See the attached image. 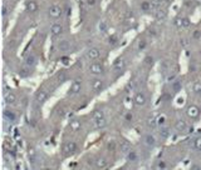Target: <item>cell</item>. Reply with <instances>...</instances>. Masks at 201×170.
Here are the masks:
<instances>
[{
    "label": "cell",
    "mask_w": 201,
    "mask_h": 170,
    "mask_svg": "<svg viewBox=\"0 0 201 170\" xmlns=\"http://www.w3.org/2000/svg\"><path fill=\"white\" fill-rule=\"evenodd\" d=\"M48 14H49V16L53 18V19H58V18L62 16L63 10H62V8L58 6V5H52V6L48 9Z\"/></svg>",
    "instance_id": "1"
},
{
    "label": "cell",
    "mask_w": 201,
    "mask_h": 170,
    "mask_svg": "<svg viewBox=\"0 0 201 170\" xmlns=\"http://www.w3.org/2000/svg\"><path fill=\"white\" fill-rule=\"evenodd\" d=\"M82 89V80L81 79H76L72 83L70 89H69V95H77Z\"/></svg>",
    "instance_id": "2"
},
{
    "label": "cell",
    "mask_w": 201,
    "mask_h": 170,
    "mask_svg": "<svg viewBox=\"0 0 201 170\" xmlns=\"http://www.w3.org/2000/svg\"><path fill=\"white\" fill-rule=\"evenodd\" d=\"M89 71L92 74H94V75H101V74L104 73V68L99 63H92L89 65Z\"/></svg>",
    "instance_id": "3"
},
{
    "label": "cell",
    "mask_w": 201,
    "mask_h": 170,
    "mask_svg": "<svg viewBox=\"0 0 201 170\" xmlns=\"http://www.w3.org/2000/svg\"><path fill=\"white\" fill-rule=\"evenodd\" d=\"M186 114H187L189 118L196 119V118L200 115V109H199L196 105H190V106H187V109H186Z\"/></svg>",
    "instance_id": "4"
},
{
    "label": "cell",
    "mask_w": 201,
    "mask_h": 170,
    "mask_svg": "<svg viewBox=\"0 0 201 170\" xmlns=\"http://www.w3.org/2000/svg\"><path fill=\"white\" fill-rule=\"evenodd\" d=\"M101 56V50L98 48H90L87 51V58L89 60H96Z\"/></svg>",
    "instance_id": "5"
},
{
    "label": "cell",
    "mask_w": 201,
    "mask_h": 170,
    "mask_svg": "<svg viewBox=\"0 0 201 170\" xmlns=\"http://www.w3.org/2000/svg\"><path fill=\"white\" fill-rule=\"evenodd\" d=\"M76 149H77V145H76L74 141H68L63 146V152L65 154H73V153L76 152Z\"/></svg>",
    "instance_id": "6"
},
{
    "label": "cell",
    "mask_w": 201,
    "mask_h": 170,
    "mask_svg": "<svg viewBox=\"0 0 201 170\" xmlns=\"http://www.w3.org/2000/svg\"><path fill=\"white\" fill-rule=\"evenodd\" d=\"M133 101H135V104H136L137 106H143L147 100H146L144 94H142V93H137V94H136V97H135V99H133Z\"/></svg>",
    "instance_id": "7"
},
{
    "label": "cell",
    "mask_w": 201,
    "mask_h": 170,
    "mask_svg": "<svg viewBox=\"0 0 201 170\" xmlns=\"http://www.w3.org/2000/svg\"><path fill=\"white\" fill-rule=\"evenodd\" d=\"M155 18L157 19L158 22H162V20H165V19L167 18V9L165 8H160L158 10H156V14H155Z\"/></svg>",
    "instance_id": "8"
},
{
    "label": "cell",
    "mask_w": 201,
    "mask_h": 170,
    "mask_svg": "<svg viewBox=\"0 0 201 170\" xmlns=\"http://www.w3.org/2000/svg\"><path fill=\"white\" fill-rule=\"evenodd\" d=\"M92 88H93L94 91L99 93V91H102L104 89V83L101 79H94L93 83H92Z\"/></svg>",
    "instance_id": "9"
},
{
    "label": "cell",
    "mask_w": 201,
    "mask_h": 170,
    "mask_svg": "<svg viewBox=\"0 0 201 170\" xmlns=\"http://www.w3.org/2000/svg\"><path fill=\"white\" fill-rule=\"evenodd\" d=\"M47 99H48V94H47V91H44V90L36 91V94H35V100L38 101V103H43V101H45Z\"/></svg>",
    "instance_id": "10"
},
{
    "label": "cell",
    "mask_w": 201,
    "mask_h": 170,
    "mask_svg": "<svg viewBox=\"0 0 201 170\" xmlns=\"http://www.w3.org/2000/svg\"><path fill=\"white\" fill-rule=\"evenodd\" d=\"M50 33H52V35H54V36H58V35H61V34L63 33V26H62L61 24H54V25H52V28H50Z\"/></svg>",
    "instance_id": "11"
},
{
    "label": "cell",
    "mask_w": 201,
    "mask_h": 170,
    "mask_svg": "<svg viewBox=\"0 0 201 170\" xmlns=\"http://www.w3.org/2000/svg\"><path fill=\"white\" fill-rule=\"evenodd\" d=\"M175 128L177 131H187L189 130V126H187L186 121H184V120H177L175 124Z\"/></svg>",
    "instance_id": "12"
},
{
    "label": "cell",
    "mask_w": 201,
    "mask_h": 170,
    "mask_svg": "<svg viewBox=\"0 0 201 170\" xmlns=\"http://www.w3.org/2000/svg\"><path fill=\"white\" fill-rule=\"evenodd\" d=\"M25 9L29 13H35L38 10V4L35 2H33V0H29V2H27V4H25Z\"/></svg>",
    "instance_id": "13"
},
{
    "label": "cell",
    "mask_w": 201,
    "mask_h": 170,
    "mask_svg": "<svg viewBox=\"0 0 201 170\" xmlns=\"http://www.w3.org/2000/svg\"><path fill=\"white\" fill-rule=\"evenodd\" d=\"M57 48L61 50V51H68L69 49H70V44H69V42L68 40H61V42H58V44H57Z\"/></svg>",
    "instance_id": "14"
},
{
    "label": "cell",
    "mask_w": 201,
    "mask_h": 170,
    "mask_svg": "<svg viewBox=\"0 0 201 170\" xmlns=\"http://www.w3.org/2000/svg\"><path fill=\"white\" fill-rule=\"evenodd\" d=\"M4 99H5V101L8 104H14L16 101V95L11 91H8V93L4 94Z\"/></svg>",
    "instance_id": "15"
},
{
    "label": "cell",
    "mask_w": 201,
    "mask_h": 170,
    "mask_svg": "<svg viewBox=\"0 0 201 170\" xmlns=\"http://www.w3.org/2000/svg\"><path fill=\"white\" fill-rule=\"evenodd\" d=\"M3 115H4V119L6 121H9V123H14L15 119H16L14 111H10V110H4V114Z\"/></svg>",
    "instance_id": "16"
},
{
    "label": "cell",
    "mask_w": 201,
    "mask_h": 170,
    "mask_svg": "<svg viewBox=\"0 0 201 170\" xmlns=\"http://www.w3.org/2000/svg\"><path fill=\"white\" fill-rule=\"evenodd\" d=\"M107 120H106V118L103 117V118H101V119H97V120H94V123H93V126L96 128V129H103V128H106L107 126Z\"/></svg>",
    "instance_id": "17"
},
{
    "label": "cell",
    "mask_w": 201,
    "mask_h": 170,
    "mask_svg": "<svg viewBox=\"0 0 201 170\" xmlns=\"http://www.w3.org/2000/svg\"><path fill=\"white\" fill-rule=\"evenodd\" d=\"M94 164H96V168H98V169H106L108 165V161L104 158H98Z\"/></svg>",
    "instance_id": "18"
},
{
    "label": "cell",
    "mask_w": 201,
    "mask_h": 170,
    "mask_svg": "<svg viewBox=\"0 0 201 170\" xmlns=\"http://www.w3.org/2000/svg\"><path fill=\"white\" fill-rule=\"evenodd\" d=\"M124 66H126V60L122 59V58L117 59V60L115 61V64H113V68H115L116 70H122V69H124Z\"/></svg>",
    "instance_id": "19"
},
{
    "label": "cell",
    "mask_w": 201,
    "mask_h": 170,
    "mask_svg": "<svg viewBox=\"0 0 201 170\" xmlns=\"http://www.w3.org/2000/svg\"><path fill=\"white\" fill-rule=\"evenodd\" d=\"M25 64L28 66H33L36 64V58H35V55L34 54H29L27 55V58H25Z\"/></svg>",
    "instance_id": "20"
},
{
    "label": "cell",
    "mask_w": 201,
    "mask_h": 170,
    "mask_svg": "<svg viewBox=\"0 0 201 170\" xmlns=\"http://www.w3.org/2000/svg\"><path fill=\"white\" fill-rule=\"evenodd\" d=\"M144 144L149 145V146H155V145H156V139H155V136L151 135V134L146 135V136H144Z\"/></svg>",
    "instance_id": "21"
},
{
    "label": "cell",
    "mask_w": 201,
    "mask_h": 170,
    "mask_svg": "<svg viewBox=\"0 0 201 170\" xmlns=\"http://www.w3.org/2000/svg\"><path fill=\"white\" fill-rule=\"evenodd\" d=\"M121 152L124 154H128L131 152V145L128 141H122L121 143Z\"/></svg>",
    "instance_id": "22"
},
{
    "label": "cell",
    "mask_w": 201,
    "mask_h": 170,
    "mask_svg": "<svg viewBox=\"0 0 201 170\" xmlns=\"http://www.w3.org/2000/svg\"><path fill=\"white\" fill-rule=\"evenodd\" d=\"M162 3H163L162 0H152V2H150V5H151L150 10H158L161 8Z\"/></svg>",
    "instance_id": "23"
},
{
    "label": "cell",
    "mask_w": 201,
    "mask_h": 170,
    "mask_svg": "<svg viewBox=\"0 0 201 170\" xmlns=\"http://www.w3.org/2000/svg\"><path fill=\"white\" fill-rule=\"evenodd\" d=\"M28 158L30 160V163H35L36 161V152L33 148H29V152H28Z\"/></svg>",
    "instance_id": "24"
},
{
    "label": "cell",
    "mask_w": 201,
    "mask_h": 170,
    "mask_svg": "<svg viewBox=\"0 0 201 170\" xmlns=\"http://www.w3.org/2000/svg\"><path fill=\"white\" fill-rule=\"evenodd\" d=\"M160 135H161V138H163V139H167V138L170 136V130H169L167 128H161Z\"/></svg>",
    "instance_id": "25"
},
{
    "label": "cell",
    "mask_w": 201,
    "mask_h": 170,
    "mask_svg": "<svg viewBox=\"0 0 201 170\" xmlns=\"http://www.w3.org/2000/svg\"><path fill=\"white\" fill-rule=\"evenodd\" d=\"M29 75H30L29 69H27V68H22V69L19 70V77H22V78H28Z\"/></svg>",
    "instance_id": "26"
},
{
    "label": "cell",
    "mask_w": 201,
    "mask_h": 170,
    "mask_svg": "<svg viewBox=\"0 0 201 170\" xmlns=\"http://www.w3.org/2000/svg\"><path fill=\"white\" fill-rule=\"evenodd\" d=\"M194 146L196 150L201 152V136H197L195 140H194Z\"/></svg>",
    "instance_id": "27"
},
{
    "label": "cell",
    "mask_w": 201,
    "mask_h": 170,
    "mask_svg": "<svg viewBox=\"0 0 201 170\" xmlns=\"http://www.w3.org/2000/svg\"><path fill=\"white\" fill-rule=\"evenodd\" d=\"M98 29H99V31H101V33H106V31H107V29H108L107 23H106V22H101V23L98 24Z\"/></svg>",
    "instance_id": "28"
},
{
    "label": "cell",
    "mask_w": 201,
    "mask_h": 170,
    "mask_svg": "<svg viewBox=\"0 0 201 170\" xmlns=\"http://www.w3.org/2000/svg\"><path fill=\"white\" fill-rule=\"evenodd\" d=\"M101 118H103V111L94 110L93 111V120H97V119H101Z\"/></svg>",
    "instance_id": "29"
},
{
    "label": "cell",
    "mask_w": 201,
    "mask_h": 170,
    "mask_svg": "<svg viewBox=\"0 0 201 170\" xmlns=\"http://www.w3.org/2000/svg\"><path fill=\"white\" fill-rule=\"evenodd\" d=\"M127 159H128L130 161H136V160H137V155H136V153L131 150V152H130L128 154H127Z\"/></svg>",
    "instance_id": "30"
},
{
    "label": "cell",
    "mask_w": 201,
    "mask_h": 170,
    "mask_svg": "<svg viewBox=\"0 0 201 170\" xmlns=\"http://www.w3.org/2000/svg\"><path fill=\"white\" fill-rule=\"evenodd\" d=\"M192 90L195 94H201V83H195L192 86Z\"/></svg>",
    "instance_id": "31"
},
{
    "label": "cell",
    "mask_w": 201,
    "mask_h": 170,
    "mask_svg": "<svg viewBox=\"0 0 201 170\" xmlns=\"http://www.w3.org/2000/svg\"><path fill=\"white\" fill-rule=\"evenodd\" d=\"M191 25V22L189 18H182V28H189Z\"/></svg>",
    "instance_id": "32"
},
{
    "label": "cell",
    "mask_w": 201,
    "mask_h": 170,
    "mask_svg": "<svg viewBox=\"0 0 201 170\" xmlns=\"http://www.w3.org/2000/svg\"><path fill=\"white\" fill-rule=\"evenodd\" d=\"M181 86H182V85H181V81H180V80H176V81L174 83V85H172V88H174L175 91H178V90L181 89Z\"/></svg>",
    "instance_id": "33"
},
{
    "label": "cell",
    "mask_w": 201,
    "mask_h": 170,
    "mask_svg": "<svg viewBox=\"0 0 201 170\" xmlns=\"http://www.w3.org/2000/svg\"><path fill=\"white\" fill-rule=\"evenodd\" d=\"M147 125H149L150 128H155V126L157 125V120H155V119H149V120H147Z\"/></svg>",
    "instance_id": "34"
},
{
    "label": "cell",
    "mask_w": 201,
    "mask_h": 170,
    "mask_svg": "<svg viewBox=\"0 0 201 170\" xmlns=\"http://www.w3.org/2000/svg\"><path fill=\"white\" fill-rule=\"evenodd\" d=\"M70 128H72L73 130H77V129L81 128V124H79L78 121H72V123H70Z\"/></svg>",
    "instance_id": "35"
},
{
    "label": "cell",
    "mask_w": 201,
    "mask_h": 170,
    "mask_svg": "<svg viewBox=\"0 0 201 170\" xmlns=\"http://www.w3.org/2000/svg\"><path fill=\"white\" fill-rule=\"evenodd\" d=\"M161 68H162L163 70H167V69L170 68V63H169L167 60H165V61H162V63H161Z\"/></svg>",
    "instance_id": "36"
},
{
    "label": "cell",
    "mask_w": 201,
    "mask_h": 170,
    "mask_svg": "<svg viewBox=\"0 0 201 170\" xmlns=\"http://www.w3.org/2000/svg\"><path fill=\"white\" fill-rule=\"evenodd\" d=\"M165 121H166V118H165V117H160V118L157 119V125L162 126L163 124H165Z\"/></svg>",
    "instance_id": "37"
},
{
    "label": "cell",
    "mask_w": 201,
    "mask_h": 170,
    "mask_svg": "<svg viewBox=\"0 0 201 170\" xmlns=\"http://www.w3.org/2000/svg\"><path fill=\"white\" fill-rule=\"evenodd\" d=\"M180 44H181L182 46H185V48L190 45V43H189V40L186 39V38H184V39H181V42H180Z\"/></svg>",
    "instance_id": "38"
},
{
    "label": "cell",
    "mask_w": 201,
    "mask_h": 170,
    "mask_svg": "<svg viewBox=\"0 0 201 170\" xmlns=\"http://www.w3.org/2000/svg\"><path fill=\"white\" fill-rule=\"evenodd\" d=\"M141 8H142L143 10H150L151 5H150V3H149V2H146V3H143V4L141 5Z\"/></svg>",
    "instance_id": "39"
},
{
    "label": "cell",
    "mask_w": 201,
    "mask_h": 170,
    "mask_svg": "<svg viewBox=\"0 0 201 170\" xmlns=\"http://www.w3.org/2000/svg\"><path fill=\"white\" fill-rule=\"evenodd\" d=\"M107 148H108V150H115V148H116L115 141H109V143L107 144Z\"/></svg>",
    "instance_id": "40"
},
{
    "label": "cell",
    "mask_w": 201,
    "mask_h": 170,
    "mask_svg": "<svg viewBox=\"0 0 201 170\" xmlns=\"http://www.w3.org/2000/svg\"><path fill=\"white\" fill-rule=\"evenodd\" d=\"M8 11H9L8 10V6L6 5H3V8H2V15L3 16H6L8 15Z\"/></svg>",
    "instance_id": "41"
},
{
    "label": "cell",
    "mask_w": 201,
    "mask_h": 170,
    "mask_svg": "<svg viewBox=\"0 0 201 170\" xmlns=\"http://www.w3.org/2000/svg\"><path fill=\"white\" fill-rule=\"evenodd\" d=\"M175 25H176L177 28H182V18H181V19H176Z\"/></svg>",
    "instance_id": "42"
},
{
    "label": "cell",
    "mask_w": 201,
    "mask_h": 170,
    "mask_svg": "<svg viewBox=\"0 0 201 170\" xmlns=\"http://www.w3.org/2000/svg\"><path fill=\"white\" fill-rule=\"evenodd\" d=\"M166 168V164L163 163V161H158V164H157V169H165Z\"/></svg>",
    "instance_id": "43"
},
{
    "label": "cell",
    "mask_w": 201,
    "mask_h": 170,
    "mask_svg": "<svg viewBox=\"0 0 201 170\" xmlns=\"http://www.w3.org/2000/svg\"><path fill=\"white\" fill-rule=\"evenodd\" d=\"M58 79H59L61 81H64V79H65L64 73H59V74H58Z\"/></svg>",
    "instance_id": "44"
},
{
    "label": "cell",
    "mask_w": 201,
    "mask_h": 170,
    "mask_svg": "<svg viewBox=\"0 0 201 170\" xmlns=\"http://www.w3.org/2000/svg\"><path fill=\"white\" fill-rule=\"evenodd\" d=\"M62 63L67 65V64L69 63V58H67V56H64V58H62Z\"/></svg>",
    "instance_id": "45"
},
{
    "label": "cell",
    "mask_w": 201,
    "mask_h": 170,
    "mask_svg": "<svg viewBox=\"0 0 201 170\" xmlns=\"http://www.w3.org/2000/svg\"><path fill=\"white\" fill-rule=\"evenodd\" d=\"M87 4L90 5V6H93L96 4V0H87Z\"/></svg>",
    "instance_id": "46"
},
{
    "label": "cell",
    "mask_w": 201,
    "mask_h": 170,
    "mask_svg": "<svg viewBox=\"0 0 201 170\" xmlns=\"http://www.w3.org/2000/svg\"><path fill=\"white\" fill-rule=\"evenodd\" d=\"M14 45H15V43H14V42H11V43H8V44H6V46H8V48H13Z\"/></svg>",
    "instance_id": "47"
},
{
    "label": "cell",
    "mask_w": 201,
    "mask_h": 170,
    "mask_svg": "<svg viewBox=\"0 0 201 170\" xmlns=\"http://www.w3.org/2000/svg\"><path fill=\"white\" fill-rule=\"evenodd\" d=\"M126 118L130 120V119H132V115H131V114H127V117H126Z\"/></svg>",
    "instance_id": "48"
},
{
    "label": "cell",
    "mask_w": 201,
    "mask_h": 170,
    "mask_svg": "<svg viewBox=\"0 0 201 170\" xmlns=\"http://www.w3.org/2000/svg\"><path fill=\"white\" fill-rule=\"evenodd\" d=\"M16 169H23V166H22L20 164H18V165H16Z\"/></svg>",
    "instance_id": "49"
},
{
    "label": "cell",
    "mask_w": 201,
    "mask_h": 170,
    "mask_svg": "<svg viewBox=\"0 0 201 170\" xmlns=\"http://www.w3.org/2000/svg\"><path fill=\"white\" fill-rule=\"evenodd\" d=\"M163 3H170V2H172V0H162Z\"/></svg>",
    "instance_id": "50"
},
{
    "label": "cell",
    "mask_w": 201,
    "mask_h": 170,
    "mask_svg": "<svg viewBox=\"0 0 201 170\" xmlns=\"http://www.w3.org/2000/svg\"><path fill=\"white\" fill-rule=\"evenodd\" d=\"M195 2H196L197 4H201V0H195Z\"/></svg>",
    "instance_id": "51"
}]
</instances>
